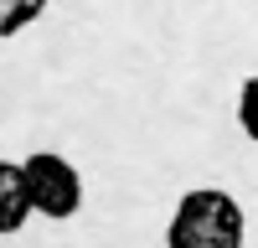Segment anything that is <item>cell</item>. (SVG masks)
<instances>
[{
  "instance_id": "6da1fadb",
  "label": "cell",
  "mask_w": 258,
  "mask_h": 248,
  "mask_svg": "<svg viewBox=\"0 0 258 248\" xmlns=\"http://www.w3.org/2000/svg\"><path fill=\"white\" fill-rule=\"evenodd\" d=\"M243 207L222 186H197L176 202L165 227V248H243Z\"/></svg>"
},
{
  "instance_id": "7a4b0ae2",
  "label": "cell",
  "mask_w": 258,
  "mask_h": 248,
  "mask_svg": "<svg viewBox=\"0 0 258 248\" xmlns=\"http://www.w3.org/2000/svg\"><path fill=\"white\" fill-rule=\"evenodd\" d=\"M21 181H26L31 212L52 217V222L78 217V207H83V176H78V165H73L68 155H57V150H31L26 160H21Z\"/></svg>"
},
{
  "instance_id": "3957f363",
  "label": "cell",
  "mask_w": 258,
  "mask_h": 248,
  "mask_svg": "<svg viewBox=\"0 0 258 248\" xmlns=\"http://www.w3.org/2000/svg\"><path fill=\"white\" fill-rule=\"evenodd\" d=\"M31 217V202H26V181H21V160H0V238L21 233Z\"/></svg>"
},
{
  "instance_id": "277c9868",
  "label": "cell",
  "mask_w": 258,
  "mask_h": 248,
  "mask_svg": "<svg viewBox=\"0 0 258 248\" xmlns=\"http://www.w3.org/2000/svg\"><path fill=\"white\" fill-rule=\"evenodd\" d=\"M41 11H47V0H0V36L26 31Z\"/></svg>"
},
{
  "instance_id": "5b68a950",
  "label": "cell",
  "mask_w": 258,
  "mask_h": 248,
  "mask_svg": "<svg viewBox=\"0 0 258 248\" xmlns=\"http://www.w3.org/2000/svg\"><path fill=\"white\" fill-rule=\"evenodd\" d=\"M238 124H243V135L258 145V73L243 78V88H238Z\"/></svg>"
}]
</instances>
